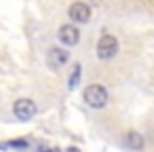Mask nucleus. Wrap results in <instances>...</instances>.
I'll list each match as a JSON object with an SVG mask.
<instances>
[{"mask_svg":"<svg viewBox=\"0 0 154 152\" xmlns=\"http://www.w3.org/2000/svg\"><path fill=\"white\" fill-rule=\"evenodd\" d=\"M82 95H85V104H87L89 108L99 110V108H103V106L108 104V91H106L101 85H91V87H87Z\"/></svg>","mask_w":154,"mask_h":152,"instance_id":"1","label":"nucleus"},{"mask_svg":"<svg viewBox=\"0 0 154 152\" xmlns=\"http://www.w3.org/2000/svg\"><path fill=\"white\" fill-rule=\"evenodd\" d=\"M95 53H97V57H99V59H103V61H108V59L116 57V53H118V40H116L112 34H103V36L97 40Z\"/></svg>","mask_w":154,"mask_h":152,"instance_id":"2","label":"nucleus"},{"mask_svg":"<svg viewBox=\"0 0 154 152\" xmlns=\"http://www.w3.org/2000/svg\"><path fill=\"white\" fill-rule=\"evenodd\" d=\"M13 112H15V116H17L19 120H30V118L36 114V104H34L32 99H28V97L17 99L15 106H13Z\"/></svg>","mask_w":154,"mask_h":152,"instance_id":"3","label":"nucleus"},{"mask_svg":"<svg viewBox=\"0 0 154 152\" xmlns=\"http://www.w3.org/2000/svg\"><path fill=\"white\" fill-rule=\"evenodd\" d=\"M68 15H70V19H72L74 23H87V21L91 19V9H89L87 2H74V5L70 7Z\"/></svg>","mask_w":154,"mask_h":152,"instance_id":"4","label":"nucleus"},{"mask_svg":"<svg viewBox=\"0 0 154 152\" xmlns=\"http://www.w3.org/2000/svg\"><path fill=\"white\" fill-rule=\"evenodd\" d=\"M57 36H59V40H61L66 47H74V45H78V40H80V32H78V28L72 26V23L61 26Z\"/></svg>","mask_w":154,"mask_h":152,"instance_id":"5","label":"nucleus"},{"mask_svg":"<svg viewBox=\"0 0 154 152\" xmlns=\"http://www.w3.org/2000/svg\"><path fill=\"white\" fill-rule=\"evenodd\" d=\"M68 59H70V53H68L66 49H59V47L49 49L47 61H49V66H51L53 70H59L61 66H66V64H68Z\"/></svg>","mask_w":154,"mask_h":152,"instance_id":"6","label":"nucleus"},{"mask_svg":"<svg viewBox=\"0 0 154 152\" xmlns=\"http://www.w3.org/2000/svg\"><path fill=\"white\" fill-rule=\"evenodd\" d=\"M127 144H129V148H133V150H143V137H141L137 131L127 133Z\"/></svg>","mask_w":154,"mask_h":152,"instance_id":"7","label":"nucleus"},{"mask_svg":"<svg viewBox=\"0 0 154 152\" xmlns=\"http://www.w3.org/2000/svg\"><path fill=\"white\" fill-rule=\"evenodd\" d=\"M78 82H80V66L76 64V66H74V72H72V76H70V85H68V87H70V89H76Z\"/></svg>","mask_w":154,"mask_h":152,"instance_id":"8","label":"nucleus"},{"mask_svg":"<svg viewBox=\"0 0 154 152\" xmlns=\"http://www.w3.org/2000/svg\"><path fill=\"white\" fill-rule=\"evenodd\" d=\"M66 152H80V150H78V148H68Z\"/></svg>","mask_w":154,"mask_h":152,"instance_id":"9","label":"nucleus"},{"mask_svg":"<svg viewBox=\"0 0 154 152\" xmlns=\"http://www.w3.org/2000/svg\"><path fill=\"white\" fill-rule=\"evenodd\" d=\"M47 152H57V150H47Z\"/></svg>","mask_w":154,"mask_h":152,"instance_id":"10","label":"nucleus"}]
</instances>
